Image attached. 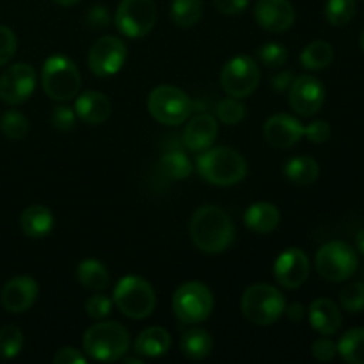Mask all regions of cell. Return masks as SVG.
Returning a JSON list of instances; mask_svg holds the SVG:
<instances>
[{"mask_svg": "<svg viewBox=\"0 0 364 364\" xmlns=\"http://www.w3.org/2000/svg\"><path fill=\"white\" fill-rule=\"evenodd\" d=\"M255 18L263 31L279 34L294 25L295 9L290 0H258Z\"/></svg>", "mask_w": 364, "mask_h": 364, "instance_id": "obj_16", "label": "cell"}, {"mask_svg": "<svg viewBox=\"0 0 364 364\" xmlns=\"http://www.w3.org/2000/svg\"><path fill=\"white\" fill-rule=\"evenodd\" d=\"M38 84L36 70L27 63H18L0 75V100L7 105L27 102Z\"/></svg>", "mask_w": 364, "mask_h": 364, "instance_id": "obj_12", "label": "cell"}, {"mask_svg": "<svg viewBox=\"0 0 364 364\" xmlns=\"http://www.w3.org/2000/svg\"><path fill=\"white\" fill-rule=\"evenodd\" d=\"M287 302L281 291L270 284H252L242 295V311L255 326H270L284 313Z\"/></svg>", "mask_w": 364, "mask_h": 364, "instance_id": "obj_6", "label": "cell"}, {"mask_svg": "<svg viewBox=\"0 0 364 364\" xmlns=\"http://www.w3.org/2000/svg\"><path fill=\"white\" fill-rule=\"evenodd\" d=\"M341 308L347 309L348 313H359L364 309V283L355 281V283L347 284L340 295Z\"/></svg>", "mask_w": 364, "mask_h": 364, "instance_id": "obj_36", "label": "cell"}, {"mask_svg": "<svg viewBox=\"0 0 364 364\" xmlns=\"http://www.w3.org/2000/svg\"><path fill=\"white\" fill-rule=\"evenodd\" d=\"M203 16V0H173L171 18L181 28L194 27Z\"/></svg>", "mask_w": 364, "mask_h": 364, "instance_id": "obj_30", "label": "cell"}, {"mask_svg": "<svg viewBox=\"0 0 364 364\" xmlns=\"http://www.w3.org/2000/svg\"><path fill=\"white\" fill-rule=\"evenodd\" d=\"M291 82H294V78H291L290 71H283L272 78V87L276 91H287V89H290Z\"/></svg>", "mask_w": 364, "mask_h": 364, "instance_id": "obj_46", "label": "cell"}, {"mask_svg": "<svg viewBox=\"0 0 364 364\" xmlns=\"http://www.w3.org/2000/svg\"><path fill=\"white\" fill-rule=\"evenodd\" d=\"M338 354L350 364H364V327H355L341 336Z\"/></svg>", "mask_w": 364, "mask_h": 364, "instance_id": "obj_28", "label": "cell"}, {"mask_svg": "<svg viewBox=\"0 0 364 364\" xmlns=\"http://www.w3.org/2000/svg\"><path fill=\"white\" fill-rule=\"evenodd\" d=\"M114 304L128 318H148L156 304L155 290L144 277L127 276L114 288Z\"/></svg>", "mask_w": 364, "mask_h": 364, "instance_id": "obj_5", "label": "cell"}, {"mask_svg": "<svg viewBox=\"0 0 364 364\" xmlns=\"http://www.w3.org/2000/svg\"><path fill=\"white\" fill-rule=\"evenodd\" d=\"M156 21V6L153 0H121L114 23L117 31L130 39H139L153 31Z\"/></svg>", "mask_w": 364, "mask_h": 364, "instance_id": "obj_10", "label": "cell"}, {"mask_svg": "<svg viewBox=\"0 0 364 364\" xmlns=\"http://www.w3.org/2000/svg\"><path fill=\"white\" fill-rule=\"evenodd\" d=\"M355 14V0H327L326 18L334 27L347 25Z\"/></svg>", "mask_w": 364, "mask_h": 364, "instance_id": "obj_32", "label": "cell"}, {"mask_svg": "<svg viewBox=\"0 0 364 364\" xmlns=\"http://www.w3.org/2000/svg\"><path fill=\"white\" fill-rule=\"evenodd\" d=\"M213 348V340L208 331L192 329L181 336V352L191 361H201L208 358Z\"/></svg>", "mask_w": 364, "mask_h": 364, "instance_id": "obj_26", "label": "cell"}, {"mask_svg": "<svg viewBox=\"0 0 364 364\" xmlns=\"http://www.w3.org/2000/svg\"><path fill=\"white\" fill-rule=\"evenodd\" d=\"M361 48H363V52H364V28H363V32H361Z\"/></svg>", "mask_w": 364, "mask_h": 364, "instance_id": "obj_51", "label": "cell"}, {"mask_svg": "<svg viewBox=\"0 0 364 364\" xmlns=\"http://www.w3.org/2000/svg\"><path fill=\"white\" fill-rule=\"evenodd\" d=\"M284 311H287V316L290 318V322L294 323H299L302 322V318H304V306L299 304V302H295V304H291L290 308H284Z\"/></svg>", "mask_w": 364, "mask_h": 364, "instance_id": "obj_47", "label": "cell"}, {"mask_svg": "<svg viewBox=\"0 0 364 364\" xmlns=\"http://www.w3.org/2000/svg\"><path fill=\"white\" fill-rule=\"evenodd\" d=\"M309 322L316 333L333 336L341 327V311L329 299H316L309 306Z\"/></svg>", "mask_w": 364, "mask_h": 364, "instance_id": "obj_21", "label": "cell"}, {"mask_svg": "<svg viewBox=\"0 0 364 364\" xmlns=\"http://www.w3.org/2000/svg\"><path fill=\"white\" fill-rule=\"evenodd\" d=\"M274 276L283 288L294 290L302 287L309 276V259L304 251L299 247H290L277 256L274 265Z\"/></svg>", "mask_w": 364, "mask_h": 364, "instance_id": "obj_15", "label": "cell"}, {"mask_svg": "<svg viewBox=\"0 0 364 364\" xmlns=\"http://www.w3.org/2000/svg\"><path fill=\"white\" fill-rule=\"evenodd\" d=\"M121 359H123V363H135V364H142L141 359H135V358H124V355H123V358H121Z\"/></svg>", "mask_w": 364, "mask_h": 364, "instance_id": "obj_50", "label": "cell"}, {"mask_svg": "<svg viewBox=\"0 0 364 364\" xmlns=\"http://www.w3.org/2000/svg\"><path fill=\"white\" fill-rule=\"evenodd\" d=\"M23 348V334L16 326H6L0 329V358L13 359Z\"/></svg>", "mask_w": 364, "mask_h": 364, "instance_id": "obj_33", "label": "cell"}, {"mask_svg": "<svg viewBox=\"0 0 364 364\" xmlns=\"http://www.w3.org/2000/svg\"><path fill=\"white\" fill-rule=\"evenodd\" d=\"M284 174L295 185H311L318 180V162L311 156H295L284 166Z\"/></svg>", "mask_w": 364, "mask_h": 364, "instance_id": "obj_27", "label": "cell"}, {"mask_svg": "<svg viewBox=\"0 0 364 364\" xmlns=\"http://www.w3.org/2000/svg\"><path fill=\"white\" fill-rule=\"evenodd\" d=\"M290 105L299 116H315L326 102V87L318 78L311 75H301L294 78L290 85Z\"/></svg>", "mask_w": 364, "mask_h": 364, "instance_id": "obj_14", "label": "cell"}, {"mask_svg": "<svg viewBox=\"0 0 364 364\" xmlns=\"http://www.w3.org/2000/svg\"><path fill=\"white\" fill-rule=\"evenodd\" d=\"M316 270L320 276L333 283L348 279L358 270V252L347 242L334 240L322 245L316 252Z\"/></svg>", "mask_w": 364, "mask_h": 364, "instance_id": "obj_9", "label": "cell"}, {"mask_svg": "<svg viewBox=\"0 0 364 364\" xmlns=\"http://www.w3.org/2000/svg\"><path fill=\"white\" fill-rule=\"evenodd\" d=\"M16 36L6 25H0V68L6 66L16 53Z\"/></svg>", "mask_w": 364, "mask_h": 364, "instance_id": "obj_39", "label": "cell"}, {"mask_svg": "<svg viewBox=\"0 0 364 364\" xmlns=\"http://www.w3.org/2000/svg\"><path fill=\"white\" fill-rule=\"evenodd\" d=\"M263 137L277 149H288L304 137V127L290 114H276L263 127Z\"/></svg>", "mask_w": 364, "mask_h": 364, "instance_id": "obj_17", "label": "cell"}, {"mask_svg": "<svg viewBox=\"0 0 364 364\" xmlns=\"http://www.w3.org/2000/svg\"><path fill=\"white\" fill-rule=\"evenodd\" d=\"M217 121L215 117L210 114H199V116L192 117L185 127L181 141L187 149L194 153H201L208 149L210 146L215 142L217 139Z\"/></svg>", "mask_w": 364, "mask_h": 364, "instance_id": "obj_19", "label": "cell"}, {"mask_svg": "<svg viewBox=\"0 0 364 364\" xmlns=\"http://www.w3.org/2000/svg\"><path fill=\"white\" fill-rule=\"evenodd\" d=\"M85 311L92 320H105L112 311V301L102 294H96L85 302Z\"/></svg>", "mask_w": 364, "mask_h": 364, "instance_id": "obj_38", "label": "cell"}, {"mask_svg": "<svg viewBox=\"0 0 364 364\" xmlns=\"http://www.w3.org/2000/svg\"><path fill=\"white\" fill-rule=\"evenodd\" d=\"M53 213L43 205H32L20 217L21 231L28 238H45L53 230Z\"/></svg>", "mask_w": 364, "mask_h": 364, "instance_id": "obj_23", "label": "cell"}, {"mask_svg": "<svg viewBox=\"0 0 364 364\" xmlns=\"http://www.w3.org/2000/svg\"><path fill=\"white\" fill-rule=\"evenodd\" d=\"M84 350L95 361H119L130 347V334L121 323L98 322L84 334Z\"/></svg>", "mask_w": 364, "mask_h": 364, "instance_id": "obj_3", "label": "cell"}, {"mask_svg": "<svg viewBox=\"0 0 364 364\" xmlns=\"http://www.w3.org/2000/svg\"><path fill=\"white\" fill-rule=\"evenodd\" d=\"M215 114L219 117V121H223L224 124H237L244 119L245 116V107L244 103L238 102V98H226L220 100L215 107Z\"/></svg>", "mask_w": 364, "mask_h": 364, "instance_id": "obj_35", "label": "cell"}, {"mask_svg": "<svg viewBox=\"0 0 364 364\" xmlns=\"http://www.w3.org/2000/svg\"><path fill=\"white\" fill-rule=\"evenodd\" d=\"M55 4H59V6H73V4H77L78 0H53Z\"/></svg>", "mask_w": 364, "mask_h": 364, "instance_id": "obj_49", "label": "cell"}, {"mask_svg": "<svg viewBox=\"0 0 364 364\" xmlns=\"http://www.w3.org/2000/svg\"><path fill=\"white\" fill-rule=\"evenodd\" d=\"M85 20H87L89 27L107 28L110 23L109 9H107L105 6H92L91 9L87 11V16H85Z\"/></svg>", "mask_w": 364, "mask_h": 364, "instance_id": "obj_43", "label": "cell"}, {"mask_svg": "<svg viewBox=\"0 0 364 364\" xmlns=\"http://www.w3.org/2000/svg\"><path fill=\"white\" fill-rule=\"evenodd\" d=\"M304 135L315 144H323L331 139V127L327 121H313L304 127Z\"/></svg>", "mask_w": 364, "mask_h": 364, "instance_id": "obj_42", "label": "cell"}, {"mask_svg": "<svg viewBox=\"0 0 364 364\" xmlns=\"http://www.w3.org/2000/svg\"><path fill=\"white\" fill-rule=\"evenodd\" d=\"M355 247H358V251L364 255V230H361L358 233V237H355Z\"/></svg>", "mask_w": 364, "mask_h": 364, "instance_id": "obj_48", "label": "cell"}, {"mask_svg": "<svg viewBox=\"0 0 364 364\" xmlns=\"http://www.w3.org/2000/svg\"><path fill=\"white\" fill-rule=\"evenodd\" d=\"M38 283L31 276H18L7 281L0 294V302L9 313H23L38 299Z\"/></svg>", "mask_w": 364, "mask_h": 364, "instance_id": "obj_18", "label": "cell"}, {"mask_svg": "<svg viewBox=\"0 0 364 364\" xmlns=\"http://www.w3.org/2000/svg\"><path fill=\"white\" fill-rule=\"evenodd\" d=\"M0 130L7 139L20 141L28 132V119L18 110H7L0 119Z\"/></svg>", "mask_w": 364, "mask_h": 364, "instance_id": "obj_34", "label": "cell"}, {"mask_svg": "<svg viewBox=\"0 0 364 364\" xmlns=\"http://www.w3.org/2000/svg\"><path fill=\"white\" fill-rule=\"evenodd\" d=\"M148 110L159 123L176 127L188 119L194 110V103L181 89L174 85H159L149 92Z\"/></svg>", "mask_w": 364, "mask_h": 364, "instance_id": "obj_7", "label": "cell"}, {"mask_svg": "<svg viewBox=\"0 0 364 364\" xmlns=\"http://www.w3.org/2000/svg\"><path fill=\"white\" fill-rule=\"evenodd\" d=\"M41 85L48 98L68 102L80 91V71L68 57L52 55L43 64Z\"/></svg>", "mask_w": 364, "mask_h": 364, "instance_id": "obj_4", "label": "cell"}, {"mask_svg": "<svg viewBox=\"0 0 364 364\" xmlns=\"http://www.w3.org/2000/svg\"><path fill=\"white\" fill-rule=\"evenodd\" d=\"M75 114L87 124H102L112 114V105L103 92L85 91L77 98Z\"/></svg>", "mask_w": 364, "mask_h": 364, "instance_id": "obj_20", "label": "cell"}, {"mask_svg": "<svg viewBox=\"0 0 364 364\" xmlns=\"http://www.w3.org/2000/svg\"><path fill=\"white\" fill-rule=\"evenodd\" d=\"M78 283L92 291H103L110 283V274L107 267L98 259H84L77 269Z\"/></svg>", "mask_w": 364, "mask_h": 364, "instance_id": "obj_25", "label": "cell"}, {"mask_svg": "<svg viewBox=\"0 0 364 364\" xmlns=\"http://www.w3.org/2000/svg\"><path fill=\"white\" fill-rule=\"evenodd\" d=\"M52 124L60 132H68L75 127V121H77V114H75L73 109L70 107L59 105L52 110Z\"/></svg>", "mask_w": 364, "mask_h": 364, "instance_id": "obj_40", "label": "cell"}, {"mask_svg": "<svg viewBox=\"0 0 364 364\" xmlns=\"http://www.w3.org/2000/svg\"><path fill=\"white\" fill-rule=\"evenodd\" d=\"M160 169L171 180H185L192 174V162L181 149H169L160 159Z\"/></svg>", "mask_w": 364, "mask_h": 364, "instance_id": "obj_31", "label": "cell"}, {"mask_svg": "<svg viewBox=\"0 0 364 364\" xmlns=\"http://www.w3.org/2000/svg\"><path fill=\"white\" fill-rule=\"evenodd\" d=\"M52 361L55 364H85L87 359H85V355L82 354L80 350H77V348L64 347L53 355Z\"/></svg>", "mask_w": 364, "mask_h": 364, "instance_id": "obj_44", "label": "cell"}, {"mask_svg": "<svg viewBox=\"0 0 364 364\" xmlns=\"http://www.w3.org/2000/svg\"><path fill=\"white\" fill-rule=\"evenodd\" d=\"M333 46L327 41H313L302 50L301 53V64L306 70H323L333 63Z\"/></svg>", "mask_w": 364, "mask_h": 364, "instance_id": "obj_29", "label": "cell"}, {"mask_svg": "<svg viewBox=\"0 0 364 364\" xmlns=\"http://www.w3.org/2000/svg\"><path fill=\"white\" fill-rule=\"evenodd\" d=\"M198 173L205 181L219 187L240 183L247 174L245 159L233 148L205 149L198 159Z\"/></svg>", "mask_w": 364, "mask_h": 364, "instance_id": "obj_2", "label": "cell"}, {"mask_svg": "<svg viewBox=\"0 0 364 364\" xmlns=\"http://www.w3.org/2000/svg\"><path fill=\"white\" fill-rule=\"evenodd\" d=\"M259 84V68L249 55L233 57L220 71V85L233 98H247Z\"/></svg>", "mask_w": 364, "mask_h": 364, "instance_id": "obj_11", "label": "cell"}, {"mask_svg": "<svg viewBox=\"0 0 364 364\" xmlns=\"http://www.w3.org/2000/svg\"><path fill=\"white\" fill-rule=\"evenodd\" d=\"M173 309L183 323H201L212 315L213 295L208 287L198 281L181 284L173 295Z\"/></svg>", "mask_w": 364, "mask_h": 364, "instance_id": "obj_8", "label": "cell"}, {"mask_svg": "<svg viewBox=\"0 0 364 364\" xmlns=\"http://www.w3.org/2000/svg\"><path fill=\"white\" fill-rule=\"evenodd\" d=\"M127 60V46L116 36H103L89 50V68L96 77H112Z\"/></svg>", "mask_w": 364, "mask_h": 364, "instance_id": "obj_13", "label": "cell"}, {"mask_svg": "<svg viewBox=\"0 0 364 364\" xmlns=\"http://www.w3.org/2000/svg\"><path fill=\"white\" fill-rule=\"evenodd\" d=\"M311 352H313V358H315L316 361L329 363L336 358L338 345L334 343L333 340H329V338H320V340H316L315 343H313Z\"/></svg>", "mask_w": 364, "mask_h": 364, "instance_id": "obj_41", "label": "cell"}, {"mask_svg": "<svg viewBox=\"0 0 364 364\" xmlns=\"http://www.w3.org/2000/svg\"><path fill=\"white\" fill-rule=\"evenodd\" d=\"M281 213L272 203H255L247 208L244 215L245 226L258 235H267L279 226Z\"/></svg>", "mask_w": 364, "mask_h": 364, "instance_id": "obj_22", "label": "cell"}, {"mask_svg": "<svg viewBox=\"0 0 364 364\" xmlns=\"http://www.w3.org/2000/svg\"><path fill=\"white\" fill-rule=\"evenodd\" d=\"M258 59L267 68H281L287 64L288 52L283 45L277 43H267L258 50Z\"/></svg>", "mask_w": 364, "mask_h": 364, "instance_id": "obj_37", "label": "cell"}, {"mask_svg": "<svg viewBox=\"0 0 364 364\" xmlns=\"http://www.w3.org/2000/svg\"><path fill=\"white\" fill-rule=\"evenodd\" d=\"M213 6L223 14H238L247 9L249 0H213Z\"/></svg>", "mask_w": 364, "mask_h": 364, "instance_id": "obj_45", "label": "cell"}, {"mask_svg": "<svg viewBox=\"0 0 364 364\" xmlns=\"http://www.w3.org/2000/svg\"><path fill=\"white\" fill-rule=\"evenodd\" d=\"M191 237L199 251L206 255H219L233 244L235 224L223 208L205 205L192 215Z\"/></svg>", "mask_w": 364, "mask_h": 364, "instance_id": "obj_1", "label": "cell"}, {"mask_svg": "<svg viewBox=\"0 0 364 364\" xmlns=\"http://www.w3.org/2000/svg\"><path fill=\"white\" fill-rule=\"evenodd\" d=\"M134 348L144 358H160L171 348V334L162 327H148L139 334Z\"/></svg>", "mask_w": 364, "mask_h": 364, "instance_id": "obj_24", "label": "cell"}]
</instances>
